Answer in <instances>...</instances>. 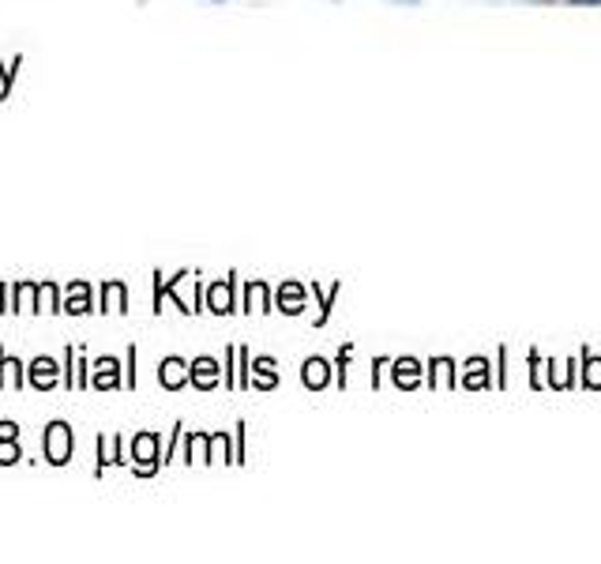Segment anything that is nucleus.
<instances>
[{
    "instance_id": "f257e3e1",
    "label": "nucleus",
    "mask_w": 601,
    "mask_h": 564,
    "mask_svg": "<svg viewBox=\"0 0 601 564\" xmlns=\"http://www.w3.org/2000/svg\"><path fill=\"white\" fill-rule=\"evenodd\" d=\"M46 455L49 463H65L72 455V433H68L65 421H53L49 433H46Z\"/></svg>"
},
{
    "instance_id": "423d86ee",
    "label": "nucleus",
    "mask_w": 601,
    "mask_h": 564,
    "mask_svg": "<svg viewBox=\"0 0 601 564\" xmlns=\"http://www.w3.org/2000/svg\"><path fill=\"white\" fill-rule=\"evenodd\" d=\"M102 376L99 373H94V384H113V381H117V376H113V369H117V361H102Z\"/></svg>"
},
{
    "instance_id": "39448f33",
    "label": "nucleus",
    "mask_w": 601,
    "mask_h": 564,
    "mask_svg": "<svg viewBox=\"0 0 601 564\" xmlns=\"http://www.w3.org/2000/svg\"><path fill=\"white\" fill-rule=\"evenodd\" d=\"M211 305H215V313H229V294H226V286L223 290H211Z\"/></svg>"
},
{
    "instance_id": "f03ea898",
    "label": "nucleus",
    "mask_w": 601,
    "mask_h": 564,
    "mask_svg": "<svg viewBox=\"0 0 601 564\" xmlns=\"http://www.w3.org/2000/svg\"><path fill=\"white\" fill-rule=\"evenodd\" d=\"M31 384H38V387H53L57 384V365H53L49 358H38L31 365Z\"/></svg>"
},
{
    "instance_id": "0eeeda50",
    "label": "nucleus",
    "mask_w": 601,
    "mask_h": 564,
    "mask_svg": "<svg viewBox=\"0 0 601 564\" xmlns=\"http://www.w3.org/2000/svg\"><path fill=\"white\" fill-rule=\"evenodd\" d=\"M545 4H568V8H601V0H545Z\"/></svg>"
},
{
    "instance_id": "1a4fd4ad",
    "label": "nucleus",
    "mask_w": 601,
    "mask_h": 564,
    "mask_svg": "<svg viewBox=\"0 0 601 564\" xmlns=\"http://www.w3.org/2000/svg\"><path fill=\"white\" fill-rule=\"evenodd\" d=\"M387 4H399V8H421L426 0H387Z\"/></svg>"
},
{
    "instance_id": "7ed1b4c3",
    "label": "nucleus",
    "mask_w": 601,
    "mask_h": 564,
    "mask_svg": "<svg viewBox=\"0 0 601 564\" xmlns=\"http://www.w3.org/2000/svg\"><path fill=\"white\" fill-rule=\"evenodd\" d=\"M189 376H192V384H200V387H211V384H218V369H215V361H196V365L189 369Z\"/></svg>"
},
{
    "instance_id": "6e6552de",
    "label": "nucleus",
    "mask_w": 601,
    "mask_h": 564,
    "mask_svg": "<svg viewBox=\"0 0 601 564\" xmlns=\"http://www.w3.org/2000/svg\"><path fill=\"white\" fill-rule=\"evenodd\" d=\"M15 460H20V452H15V444L0 448V463H15Z\"/></svg>"
},
{
    "instance_id": "20e7f679",
    "label": "nucleus",
    "mask_w": 601,
    "mask_h": 564,
    "mask_svg": "<svg viewBox=\"0 0 601 564\" xmlns=\"http://www.w3.org/2000/svg\"><path fill=\"white\" fill-rule=\"evenodd\" d=\"M166 387H177L181 381H189V369L181 365V361H166V373H162Z\"/></svg>"
},
{
    "instance_id": "9d476101",
    "label": "nucleus",
    "mask_w": 601,
    "mask_h": 564,
    "mask_svg": "<svg viewBox=\"0 0 601 564\" xmlns=\"http://www.w3.org/2000/svg\"><path fill=\"white\" fill-rule=\"evenodd\" d=\"M215 4H223V0H215Z\"/></svg>"
}]
</instances>
